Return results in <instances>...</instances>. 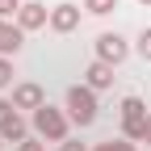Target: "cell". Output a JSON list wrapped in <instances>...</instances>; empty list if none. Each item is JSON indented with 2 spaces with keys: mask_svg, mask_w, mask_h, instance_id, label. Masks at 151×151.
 <instances>
[{
  "mask_svg": "<svg viewBox=\"0 0 151 151\" xmlns=\"http://www.w3.org/2000/svg\"><path fill=\"white\" fill-rule=\"evenodd\" d=\"M34 134L46 139V143H67V113L55 109L50 101L34 109Z\"/></svg>",
  "mask_w": 151,
  "mask_h": 151,
  "instance_id": "obj_1",
  "label": "cell"
},
{
  "mask_svg": "<svg viewBox=\"0 0 151 151\" xmlns=\"http://www.w3.org/2000/svg\"><path fill=\"white\" fill-rule=\"evenodd\" d=\"M67 113H71L76 126H92L97 122V92L88 84H71L67 88Z\"/></svg>",
  "mask_w": 151,
  "mask_h": 151,
  "instance_id": "obj_2",
  "label": "cell"
},
{
  "mask_svg": "<svg viewBox=\"0 0 151 151\" xmlns=\"http://www.w3.org/2000/svg\"><path fill=\"white\" fill-rule=\"evenodd\" d=\"M126 55H130V42H126L122 34H101V38H97V59H101V63L118 67Z\"/></svg>",
  "mask_w": 151,
  "mask_h": 151,
  "instance_id": "obj_3",
  "label": "cell"
},
{
  "mask_svg": "<svg viewBox=\"0 0 151 151\" xmlns=\"http://www.w3.org/2000/svg\"><path fill=\"white\" fill-rule=\"evenodd\" d=\"M17 25H21L25 34H29V29H42V25H50V9L38 4V0H25L21 13H17Z\"/></svg>",
  "mask_w": 151,
  "mask_h": 151,
  "instance_id": "obj_4",
  "label": "cell"
},
{
  "mask_svg": "<svg viewBox=\"0 0 151 151\" xmlns=\"http://www.w3.org/2000/svg\"><path fill=\"white\" fill-rule=\"evenodd\" d=\"M21 42H25V29L17 25V21H4V17H0V55H17L21 50Z\"/></svg>",
  "mask_w": 151,
  "mask_h": 151,
  "instance_id": "obj_5",
  "label": "cell"
},
{
  "mask_svg": "<svg viewBox=\"0 0 151 151\" xmlns=\"http://www.w3.org/2000/svg\"><path fill=\"white\" fill-rule=\"evenodd\" d=\"M76 25H80V9L76 4H55L50 9V29L55 34H71Z\"/></svg>",
  "mask_w": 151,
  "mask_h": 151,
  "instance_id": "obj_6",
  "label": "cell"
},
{
  "mask_svg": "<svg viewBox=\"0 0 151 151\" xmlns=\"http://www.w3.org/2000/svg\"><path fill=\"white\" fill-rule=\"evenodd\" d=\"M13 105L17 109H38V105H46V97H42V88H38V84H17L13 88Z\"/></svg>",
  "mask_w": 151,
  "mask_h": 151,
  "instance_id": "obj_7",
  "label": "cell"
},
{
  "mask_svg": "<svg viewBox=\"0 0 151 151\" xmlns=\"http://www.w3.org/2000/svg\"><path fill=\"white\" fill-rule=\"evenodd\" d=\"M84 76H88V88H92V92L113 88V67H109V63H101V59H97V63H88V71H84Z\"/></svg>",
  "mask_w": 151,
  "mask_h": 151,
  "instance_id": "obj_8",
  "label": "cell"
},
{
  "mask_svg": "<svg viewBox=\"0 0 151 151\" xmlns=\"http://www.w3.org/2000/svg\"><path fill=\"white\" fill-rule=\"evenodd\" d=\"M25 118H21V113H13V118L4 122V126H0V139H4V143H25Z\"/></svg>",
  "mask_w": 151,
  "mask_h": 151,
  "instance_id": "obj_9",
  "label": "cell"
},
{
  "mask_svg": "<svg viewBox=\"0 0 151 151\" xmlns=\"http://www.w3.org/2000/svg\"><path fill=\"white\" fill-rule=\"evenodd\" d=\"M143 118H147L143 97H126V101H122V122H143Z\"/></svg>",
  "mask_w": 151,
  "mask_h": 151,
  "instance_id": "obj_10",
  "label": "cell"
},
{
  "mask_svg": "<svg viewBox=\"0 0 151 151\" xmlns=\"http://www.w3.org/2000/svg\"><path fill=\"white\" fill-rule=\"evenodd\" d=\"M84 9H88L92 17H105V13L118 9V0H84Z\"/></svg>",
  "mask_w": 151,
  "mask_h": 151,
  "instance_id": "obj_11",
  "label": "cell"
},
{
  "mask_svg": "<svg viewBox=\"0 0 151 151\" xmlns=\"http://www.w3.org/2000/svg\"><path fill=\"white\" fill-rule=\"evenodd\" d=\"M4 88H13V59L0 55V92H4Z\"/></svg>",
  "mask_w": 151,
  "mask_h": 151,
  "instance_id": "obj_12",
  "label": "cell"
},
{
  "mask_svg": "<svg viewBox=\"0 0 151 151\" xmlns=\"http://www.w3.org/2000/svg\"><path fill=\"white\" fill-rule=\"evenodd\" d=\"M134 50H139V55H143V59L151 63V25H147V29L139 34V42H134Z\"/></svg>",
  "mask_w": 151,
  "mask_h": 151,
  "instance_id": "obj_13",
  "label": "cell"
},
{
  "mask_svg": "<svg viewBox=\"0 0 151 151\" xmlns=\"http://www.w3.org/2000/svg\"><path fill=\"white\" fill-rule=\"evenodd\" d=\"M97 151H134L130 139H109V143H97Z\"/></svg>",
  "mask_w": 151,
  "mask_h": 151,
  "instance_id": "obj_14",
  "label": "cell"
},
{
  "mask_svg": "<svg viewBox=\"0 0 151 151\" xmlns=\"http://www.w3.org/2000/svg\"><path fill=\"white\" fill-rule=\"evenodd\" d=\"M21 4H25V0H0V17H4V21H13V17L21 13Z\"/></svg>",
  "mask_w": 151,
  "mask_h": 151,
  "instance_id": "obj_15",
  "label": "cell"
},
{
  "mask_svg": "<svg viewBox=\"0 0 151 151\" xmlns=\"http://www.w3.org/2000/svg\"><path fill=\"white\" fill-rule=\"evenodd\" d=\"M13 113H17V105H13V101H4V97H0V126H4V122L13 118Z\"/></svg>",
  "mask_w": 151,
  "mask_h": 151,
  "instance_id": "obj_16",
  "label": "cell"
},
{
  "mask_svg": "<svg viewBox=\"0 0 151 151\" xmlns=\"http://www.w3.org/2000/svg\"><path fill=\"white\" fill-rule=\"evenodd\" d=\"M17 151H46V147L38 143V139H25V143H17Z\"/></svg>",
  "mask_w": 151,
  "mask_h": 151,
  "instance_id": "obj_17",
  "label": "cell"
},
{
  "mask_svg": "<svg viewBox=\"0 0 151 151\" xmlns=\"http://www.w3.org/2000/svg\"><path fill=\"white\" fill-rule=\"evenodd\" d=\"M59 151H88V147H84V143H71V139H67V143H59Z\"/></svg>",
  "mask_w": 151,
  "mask_h": 151,
  "instance_id": "obj_18",
  "label": "cell"
},
{
  "mask_svg": "<svg viewBox=\"0 0 151 151\" xmlns=\"http://www.w3.org/2000/svg\"><path fill=\"white\" fill-rule=\"evenodd\" d=\"M143 143H147V147H151V113H147V139H143Z\"/></svg>",
  "mask_w": 151,
  "mask_h": 151,
  "instance_id": "obj_19",
  "label": "cell"
},
{
  "mask_svg": "<svg viewBox=\"0 0 151 151\" xmlns=\"http://www.w3.org/2000/svg\"><path fill=\"white\" fill-rule=\"evenodd\" d=\"M139 4H147V9H151V0H139Z\"/></svg>",
  "mask_w": 151,
  "mask_h": 151,
  "instance_id": "obj_20",
  "label": "cell"
},
{
  "mask_svg": "<svg viewBox=\"0 0 151 151\" xmlns=\"http://www.w3.org/2000/svg\"><path fill=\"white\" fill-rule=\"evenodd\" d=\"M0 147H4V139H0Z\"/></svg>",
  "mask_w": 151,
  "mask_h": 151,
  "instance_id": "obj_21",
  "label": "cell"
},
{
  "mask_svg": "<svg viewBox=\"0 0 151 151\" xmlns=\"http://www.w3.org/2000/svg\"><path fill=\"white\" fill-rule=\"evenodd\" d=\"M147 151H151V147H147Z\"/></svg>",
  "mask_w": 151,
  "mask_h": 151,
  "instance_id": "obj_22",
  "label": "cell"
}]
</instances>
